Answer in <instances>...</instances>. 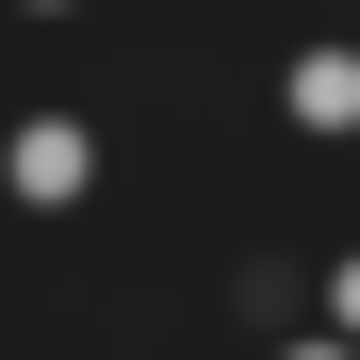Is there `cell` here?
<instances>
[{"mask_svg": "<svg viewBox=\"0 0 360 360\" xmlns=\"http://www.w3.org/2000/svg\"><path fill=\"white\" fill-rule=\"evenodd\" d=\"M82 197H98V115H66V98L0 115V213H82Z\"/></svg>", "mask_w": 360, "mask_h": 360, "instance_id": "cell-1", "label": "cell"}, {"mask_svg": "<svg viewBox=\"0 0 360 360\" xmlns=\"http://www.w3.org/2000/svg\"><path fill=\"white\" fill-rule=\"evenodd\" d=\"M278 131L295 148H360V33H295L278 49Z\"/></svg>", "mask_w": 360, "mask_h": 360, "instance_id": "cell-2", "label": "cell"}, {"mask_svg": "<svg viewBox=\"0 0 360 360\" xmlns=\"http://www.w3.org/2000/svg\"><path fill=\"white\" fill-rule=\"evenodd\" d=\"M229 311H246V328H262V344H295V328H311V278H295V262H278V246H262V262H246V278H229Z\"/></svg>", "mask_w": 360, "mask_h": 360, "instance_id": "cell-3", "label": "cell"}, {"mask_svg": "<svg viewBox=\"0 0 360 360\" xmlns=\"http://www.w3.org/2000/svg\"><path fill=\"white\" fill-rule=\"evenodd\" d=\"M311 328H344V344H360V246H328V262H311Z\"/></svg>", "mask_w": 360, "mask_h": 360, "instance_id": "cell-4", "label": "cell"}, {"mask_svg": "<svg viewBox=\"0 0 360 360\" xmlns=\"http://www.w3.org/2000/svg\"><path fill=\"white\" fill-rule=\"evenodd\" d=\"M262 360H360V344H344V328H295V344H262Z\"/></svg>", "mask_w": 360, "mask_h": 360, "instance_id": "cell-5", "label": "cell"}, {"mask_svg": "<svg viewBox=\"0 0 360 360\" xmlns=\"http://www.w3.org/2000/svg\"><path fill=\"white\" fill-rule=\"evenodd\" d=\"M17 17H82V0H17Z\"/></svg>", "mask_w": 360, "mask_h": 360, "instance_id": "cell-6", "label": "cell"}]
</instances>
